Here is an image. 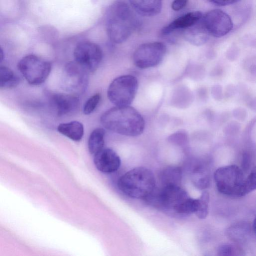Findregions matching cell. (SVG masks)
I'll return each instance as SVG.
<instances>
[{
    "mask_svg": "<svg viewBox=\"0 0 256 256\" xmlns=\"http://www.w3.org/2000/svg\"><path fill=\"white\" fill-rule=\"evenodd\" d=\"M100 122L106 129L130 137L141 135L146 126L140 114L130 106H115L110 109L102 114Z\"/></svg>",
    "mask_w": 256,
    "mask_h": 256,
    "instance_id": "obj_1",
    "label": "cell"
},
{
    "mask_svg": "<svg viewBox=\"0 0 256 256\" xmlns=\"http://www.w3.org/2000/svg\"><path fill=\"white\" fill-rule=\"evenodd\" d=\"M136 26V20L130 6L122 1H116L108 8L106 16L108 36L114 43L126 42Z\"/></svg>",
    "mask_w": 256,
    "mask_h": 256,
    "instance_id": "obj_2",
    "label": "cell"
},
{
    "mask_svg": "<svg viewBox=\"0 0 256 256\" xmlns=\"http://www.w3.org/2000/svg\"><path fill=\"white\" fill-rule=\"evenodd\" d=\"M118 186L120 190L127 196L144 200L156 188V180L150 170L138 167L122 176Z\"/></svg>",
    "mask_w": 256,
    "mask_h": 256,
    "instance_id": "obj_3",
    "label": "cell"
},
{
    "mask_svg": "<svg viewBox=\"0 0 256 256\" xmlns=\"http://www.w3.org/2000/svg\"><path fill=\"white\" fill-rule=\"evenodd\" d=\"M190 197L180 186L156 188L144 200L158 210L178 214L182 206Z\"/></svg>",
    "mask_w": 256,
    "mask_h": 256,
    "instance_id": "obj_4",
    "label": "cell"
},
{
    "mask_svg": "<svg viewBox=\"0 0 256 256\" xmlns=\"http://www.w3.org/2000/svg\"><path fill=\"white\" fill-rule=\"evenodd\" d=\"M214 179L220 194L232 197L244 196V174L237 166L220 168L214 174Z\"/></svg>",
    "mask_w": 256,
    "mask_h": 256,
    "instance_id": "obj_5",
    "label": "cell"
},
{
    "mask_svg": "<svg viewBox=\"0 0 256 256\" xmlns=\"http://www.w3.org/2000/svg\"><path fill=\"white\" fill-rule=\"evenodd\" d=\"M138 88L137 78L132 75L115 78L108 90V97L116 106H128L132 104Z\"/></svg>",
    "mask_w": 256,
    "mask_h": 256,
    "instance_id": "obj_6",
    "label": "cell"
},
{
    "mask_svg": "<svg viewBox=\"0 0 256 256\" xmlns=\"http://www.w3.org/2000/svg\"><path fill=\"white\" fill-rule=\"evenodd\" d=\"M18 68L27 82L32 86L44 82L52 70L49 62L34 54L22 58L18 62Z\"/></svg>",
    "mask_w": 256,
    "mask_h": 256,
    "instance_id": "obj_7",
    "label": "cell"
},
{
    "mask_svg": "<svg viewBox=\"0 0 256 256\" xmlns=\"http://www.w3.org/2000/svg\"><path fill=\"white\" fill-rule=\"evenodd\" d=\"M166 52V45L162 42H152L140 45L135 51L133 60L140 69L155 67L164 60Z\"/></svg>",
    "mask_w": 256,
    "mask_h": 256,
    "instance_id": "obj_8",
    "label": "cell"
},
{
    "mask_svg": "<svg viewBox=\"0 0 256 256\" xmlns=\"http://www.w3.org/2000/svg\"><path fill=\"white\" fill-rule=\"evenodd\" d=\"M74 62L88 72H94L99 68L103 54L100 47L89 41L80 42L74 52Z\"/></svg>",
    "mask_w": 256,
    "mask_h": 256,
    "instance_id": "obj_9",
    "label": "cell"
},
{
    "mask_svg": "<svg viewBox=\"0 0 256 256\" xmlns=\"http://www.w3.org/2000/svg\"><path fill=\"white\" fill-rule=\"evenodd\" d=\"M88 74L75 62H68L62 72V88L70 94L77 96L82 94L88 86Z\"/></svg>",
    "mask_w": 256,
    "mask_h": 256,
    "instance_id": "obj_10",
    "label": "cell"
},
{
    "mask_svg": "<svg viewBox=\"0 0 256 256\" xmlns=\"http://www.w3.org/2000/svg\"><path fill=\"white\" fill-rule=\"evenodd\" d=\"M202 22L209 34L216 38L226 36L234 28V24L230 16L220 9L208 12L204 15Z\"/></svg>",
    "mask_w": 256,
    "mask_h": 256,
    "instance_id": "obj_11",
    "label": "cell"
},
{
    "mask_svg": "<svg viewBox=\"0 0 256 256\" xmlns=\"http://www.w3.org/2000/svg\"><path fill=\"white\" fill-rule=\"evenodd\" d=\"M94 163L96 168L104 174L116 172L121 166V159L110 148H104L94 155Z\"/></svg>",
    "mask_w": 256,
    "mask_h": 256,
    "instance_id": "obj_12",
    "label": "cell"
},
{
    "mask_svg": "<svg viewBox=\"0 0 256 256\" xmlns=\"http://www.w3.org/2000/svg\"><path fill=\"white\" fill-rule=\"evenodd\" d=\"M52 102L59 116H64L74 112L78 107L80 100L77 96L70 94H55Z\"/></svg>",
    "mask_w": 256,
    "mask_h": 256,
    "instance_id": "obj_13",
    "label": "cell"
},
{
    "mask_svg": "<svg viewBox=\"0 0 256 256\" xmlns=\"http://www.w3.org/2000/svg\"><path fill=\"white\" fill-rule=\"evenodd\" d=\"M204 14L200 12H192L188 13L175 20L162 30L164 36L168 35L174 32L185 29L187 30L200 22L203 18Z\"/></svg>",
    "mask_w": 256,
    "mask_h": 256,
    "instance_id": "obj_14",
    "label": "cell"
},
{
    "mask_svg": "<svg viewBox=\"0 0 256 256\" xmlns=\"http://www.w3.org/2000/svg\"><path fill=\"white\" fill-rule=\"evenodd\" d=\"M252 226L249 222H239L232 224L226 232L228 238L236 244L246 243L250 238Z\"/></svg>",
    "mask_w": 256,
    "mask_h": 256,
    "instance_id": "obj_15",
    "label": "cell"
},
{
    "mask_svg": "<svg viewBox=\"0 0 256 256\" xmlns=\"http://www.w3.org/2000/svg\"><path fill=\"white\" fill-rule=\"evenodd\" d=\"M129 2L132 8L144 17H152L158 14L162 7V1L160 0H132Z\"/></svg>",
    "mask_w": 256,
    "mask_h": 256,
    "instance_id": "obj_16",
    "label": "cell"
},
{
    "mask_svg": "<svg viewBox=\"0 0 256 256\" xmlns=\"http://www.w3.org/2000/svg\"><path fill=\"white\" fill-rule=\"evenodd\" d=\"M192 180L198 189L204 190L210 185V176L206 164L198 162L194 164L192 170Z\"/></svg>",
    "mask_w": 256,
    "mask_h": 256,
    "instance_id": "obj_17",
    "label": "cell"
},
{
    "mask_svg": "<svg viewBox=\"0 0 256 256\" xmlns=\"http://www.w3.org/2000/svg\"><path fill=\"white\" fill-rule=\"evenodd\" d=\"M210 36L204 27L202 19L193 26L186 30L184 33L186 40L196 46L204 44L208 41Z\"/></svg>",
    "mask_w": 256,
    "mask_h": 256,
    "instance_id": "obj_18",
    "label": "cell"
},
{
    "mask_svg": "<svg viewBox=\"0 0 256 256\" xmlns=\"http://www.w3.org/2000/svg\"><path fill=\"white\" fill-rule=\"evenodd\" d=\"M182 178V169L176 166H168L162 170L160 180L162 186H180Z\"/></svg>",
    "mask_w": 256,
    "mask_h": 256,
    "instance_id": "obj_19",
    "label": "cell"
},
{
    "mask_svg": "<svg viewBox=\"0 0 256 256\" xmlns=\"http://www.w3.org/2000/svg\"><path fill=\"white\" fill-rule=\"evenodd\" d=\"M58 130L62 135L74 142L80 141L84 132L83 124L77 121L60 124L58 126Z\"/></svg>",
    "mask_w": 256,
    "mask_h": 256,
    "instance_id": "obj_20",
    "label": "cell"
},
{
    "mask_svg": "<svg viewBox=\"0 0 256 256\" xmlns=\"http://www.w3.org/2000/svg\"><path fill=\"white\" fill-rule=\"evenodd\" d=\"M20 78L10 68L1 66L0 68V88L7 90L16 88L20 84Z\"/></svg>",
    "mask_w": 256,
    "mask_h": 256,
    "instance_id": "obj_21",
    "label": "cell"
},
{
    "mask_svg": "<svg viewBox=\"0 0 256 256\" xmlns=\"http://www.w3.org/2000/svg\"><path fill=\"white\" fill-rule=\"evenodd\" d=\"M106 132L101 128L95 129L91 133L88 140V148L90 152L96 154L104 149Z\"/></svg>",
    "mask_w": 256,
    "mask_h": 256,
    "instance_id": "obj_22",
    "label": "cell"
},
{
    "mask_svg": "<svg viewBox=\"0 0 256 256\" xmlns=\"http://www.w3.org/2000/svg\"><path fill=\"white\" fill-rule=\"evenodd\" d=\"M218 256H246L243 249L238 244L221 245L218 250Z\"/></svg>",
    "mask_w": 256,
    "mask_h": 256,
    "instance_id": "obj_23",
    "label": "cell"
},
{
    "mask_svg": "<svg viewBox=\"0 0 256 256\" xmlns=\"http://www.w3.org/2000/svg\"><path fill=\"white\" fill-rule=\"evenodd\" d=\"M210 200V194L206 191L204 192L200 198H198V210L195 214L198 218L204 220L208 216Z\"/></svg>",
    "mask_w": 256,
    "mask_h": 256,
    "instance_id": "obj_24",
    "label": "cell"
},
{
    "mask_svg": "<svg viewBox=\"0 0 256 256\" xmlns=\"http://www.w3.org/2000/svg\"><path fill=\"white\" fill-rule=\"evenodd\" d=\"M256 190V166L252 170L248 178L245 179L243 194L244 196Z\"/></svg>",
    "mask_w": 256,
    "mask_h": 256,
    "instance_id": "obj_25",
    "label": "cell"
},
{
    "mask_svg": "<svg viewBox=\"0 0 256 256\" xmlns=\"http://www.w3.org/2000/svg\"><path fill=\"white\" fill-rule=\"evenodd\" d=\"M101 98L100 94H96L91 96L85 103L84 106V113L86 115L92 114L98 105Z\"/></svg>",
    "mask_w": 256,
    "mask_h": 256,
    "instance_id": "obj_26",
    "label": "cell"
},
{
    "mask_svg": "<svg viewBox=\"0 0 256 256\" xmlns=\"http://www.w3.org/2000/svg\"><path fill=\"white\" fill-rule=\"evenodd\" d=\"M187 135L183 132H178L170 136V140L178 145H182L187 140Z\"/></svg>",
    "mask_w": 256,
    "mask_h": 256,
    "instance_id": "obj_27",
    "label": "cell"
},
{
    "mask_svg": "<svg viewBox=\"0 0 256 256\" xmlns=\"http://www.w3.org/2000/svg\"><path fill=\"white\" fill-rule=\"evenodd\" d=\"M238 0H215L209 1L212 4L217 6H224L234 4L239 2Z\"/></svg>",
    "mask_w": 256,
    "mask_h": 256,
    "instance_id": "obj_28",
    "label": "cell"
},
{
    "mask_svg": "<svg viewBox=\"0 0 256 256\" xmlns=\"http://www.w3.org/2000/svg\"><path fill=\"white\" fill-rule=\"evenodd\" d=\"M252 159L250 154L248 152L244 154L242 161V168L244 171H248L251 166Z\"/></svg>",
    "mask_w": 256,
    "mask_h": 256,
    "instance_id": "obj_29",
    "label": "cell"
},
{
    "mask_svg": "<svg viewBox=\"0 0 256 256\" xmlns=\"http://www.w3.org/2000/svg\"><path fill=\"white\" fill-rule=\"evenodd\" d=\"M188 2L187 0H177L173 2L172 8L174 11H179L186 6Z\"/></svg>",
    "mask_w": 256,
    "mask_h": 256,
    "instance_id": "obj_30",
    "label": "cell"
},
{
    "mask_svg": "<svg viewBox=\"0 0 256 256\" xmlns=\"http://www.w3.org/2000/svg\"><path fill=\"white\" fill-rule=\"evenodd\" d=\"M0 62H2L4 59V52L2 48H0Z\"/></svg>",
    "mask_w": 256,
    "mask_h": 256,
    "instance_id": "obj_31",
    "label": "cell"
},
{
    "mask_svg": "<svg viewBox=\"0 0 256 256\" xmlns=\"http://www.w3.org/2000/svg\"><path fill=\"white\" fill-rule=\"evenodd\" d=\"M252 230H253L254 232L256 234V218L254 219V224H253Z\"/></svg>",
    "mask_w": 256,
    "mask_h": 256,
    "instance_id": "obj_32",
    "label": "cell"
}]
</instances>
